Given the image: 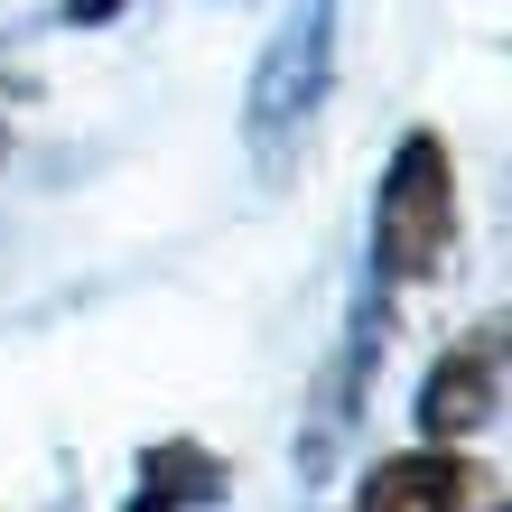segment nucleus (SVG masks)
I'll use <instances>...</instances> for the list:
<instances>
[{"label": "nucleus", "mask_w": 512, "mask_h": 512, "mask_svg": "<svg viewBox=\"0 0 512 512\" xmlns=\"http://www.w3.org/2000/svg\"><path fill=\"white\" fill-rule=\"evenodd\" d=\"M336 19H345V0H289L280 28H270L261 56H252V84H243V149L261 159V177H280L298 149H308L317 112L336 103Z\"/></svg>", "instance_id": "obj_2"}, {"label": "nucleus", "mask_w": 512, "mask_h": 512, "mask_svg": "<svg viewBox=\"0 0 512 512\" xmlns=\"http://www.w3.org/2000/svg\"><path fill=\"white\" fill-rule=\"evenodd\" d=\"M345 512H503L494 466H475L466 447H401L382 457L373 475H354V503Z\"/></svg>", "instance_id": "obj_5"}, {"label": "nucleus", "mask_w": 512, "mask_h": 512, "mask_svg": "<svg viewBox=\"0 0 512 512\" xmlns=\"http://www.w3.org/2000/svg\"><path fill=\"white\" fill-rule=\"evenodd\" d=\"M122 10H131V0H56V19H66V28H112Z\"/></svg>", "instance_id": "obj_7"}, {"label": "nucleus", "mask_w": 512, "mask_h": 512, "mask_svg": "<svg viewBox=\"0 0 512 512\" xmlns=\"http://www.w3.org/2000/svg\"><path fill=\"white\" fill-rule=\"evenodd\" d=\"M391 308H401V298H382L364 280L354 317L336 326V354H326V373L308 391V419H298V466L308 475H326V457L354 438V419H364V401H373V373H382V345H391Z\"/></svg>", "instance_id": "obj_3"}, {"label": "nucleus", "mask_w": 512, "mask_h": 512, "mask_svg": "<svg viewBox=\"0 0 512 512\" xmlns=\"http://www.w3.org/2000/svg\"><path fill=\"white\" fill-rule=\"evenodd\" d=\"M233 503V466L205 438H149L131 457L122 512H224Z\"/></svg>", "instance_id": "obj_6"}, {"label": "nucleus", "mask_w": 512, "mask_h": 512, "mask_svg": "<svg viewBox=\"0 0 512 512\" xmlns=\"http://www.w3.org/2000/svg\"><path fill=\"white\" fill-rule=\"evenodd\" d=\"M466 243V196H457V149L447 131H401L382 159V187H373V289L382 298H410V289H438L457 270Z\"/></svg>", "instance_id": "obj_1"}, {"label": "nucleus", "mask_w": 512, "mask_h": 512, "mask_svg": "<svg viewBox=\"0 0 512 512\" xmlns=\"http://www.w3.org/2000/svg\"><path fill=\"white\" fill-rule=\"evenodd\" d=\"M503 364H512L503 317L466 326V336L447 345L429 373H419V401H410L419 438H429V447H475V438H485L494 419H503Z\"/></svg>", "instance_id": "obj_4"}]
</instances>
